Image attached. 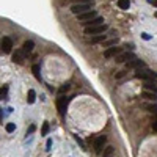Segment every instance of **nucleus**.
<instances>
[{"label": "nucleus", "instance_id": "28", "mask_svg": "<svg viewBox=\"0 0 157 157\" xmlns=\"http://www.w3.org/2000/svg\"><path fill=\"white\" fill-rule=\"evenodd\" d=\"M35 129H36V127H35V124H32V126L29 127V131H27V135H30V134H33V132H35Z\"/></svg>", "mask_w": 157, "mask_h": 157}, {"label": "nucleus", "instance_id": "17", "mask_svg": "<svg viewBox=\"0 0 157 157\" xmlns=\"http://www.w3.org/2000/svg\"><path fill=\"white\" fill-rule=\"evenodd\" d=\"M142 97L149 99V101H155V99H157V94H155V93H148V91H143V93H142Z\"/></svg>", "mask_w": 157, "mask_h": 157}, {"label": "nucleus", "instance_id": "21", "mask_svg": "<svg viewBox=\"0 0 157 157\" xmlns=\"http://www.w3.org/2000/svg\"><path fill=\"white\" fill-rule=\"evenodd\" d=\"M74 138H76V142L79 143V146L82 148V149H84V151H87V146H85V143H84V140H82V138H80L79 135H74Z\"/></svg>", "mask_w": 157, "mask_h": 157}, {"label": "nucleus", "instance_id": "12", "mask_svg": "<svg viewBox=\"0 0 157 157\" xmlns=\"http://www.w3.org/2000/svg\"><path fill=\"white\" fill-rule=\"evenodd\" d=\"M102 22H104V17L97 16L96 19L90 21V22H87V24H84V25H85V27H94V25H102Z\"/></svg>", "mask_w": 157, "mask_h": 157}, {"label": "nucleus", "instance_id": "4", "mask_svg": "<svg viewBox=\"0 0 157 157\" xmlns=\"http://www.w3.org/2000/svg\"><path fill=\"white\" fill-rule=\"evenodd\" d=\"M96 17H97L96 10H91V11H88V13H84V14L77 16V19H79V22H82V24H87V22H90V21L96 19Z\"/></svg>", "mask_w": 157, "mask_h": 157}, {"label": "nucleus", "instance_id": "25", "mask_svg": "<svg viewBox=\"0 0 157 157\" xmlns=\"http://www.w3.org/2000/svg\"><path fill=\"white\" fill-rule=\"evenodd\" d=\"M6 93H8V87L3 85V87H2V91H0V96H2V99H6Z\"/></svg>", "mask_w": 157, "mask_h": 157}, {"label": "nucleus", "instance_id": "8", "mask_svg": "<svg viewBox=\"0 0 157 157\" xmlns=\"http://www.w3.org/2000/svg\"><path fill=\"white\" fill-rule=\"evenodd\" d=\"M11 49H13V41L8 38V36L2 38V52H3V53H10Z\"/></svg>", "mask_w": 157, "mask_h": 157}, {"label": "nucleus", "instance_id": "20", "mask_svg": "<svg viewBox=\"0 0 157 157\" xmlns=\"http://www.w3.org/2000/svg\"><path fill=\"white\" fill-rule=\"evenodd\" d=\"M148 110H149L151 113H154V115H157V104H146L145 105Z\"/></svg>", "mask_w": 157, "mask_h": 157}, {"label": "nucleus", "instance_id": "27", "mask_svg": "<svg viewBox=\"0 0 157 157\" xmlns=\"http://www.w3.org/2000/svg\"><path fill=\"white\" fill-rule=\"evenodd\" d=\"M124 76H126V71H119V72L116 74V76H115V77H116V79H123Z\"/></svg>", "mask_w": 157, "mask_h": 157}, {"label": "nucleus", "instance_id": "26", "mask_svg": "<svg viewBox=\"0 0 157 157\" xmlns=\"http://www.w3.org/2000/svg\"><path fill=\"white\" fill-rule=\"evenodd\" d=\"M116 43H118V38H116V39H112V41H107V43H105V46H107V47H113V46H115Z\"/></svg>", "mask_w": 157, "mask_h": 157}, {"label": "nucleus", "instance_id": "33", "mask_svg": "<svg viewBox=\"0 0 157 157\" xmlns=\"http://www.w3.org/2000/svg\"><path fill=\"white\" fill-rule=\"evenodd\" d=\"M74 2H87V0H74Z\"/></svg>", "mask_w": 157, "mask_h": 157}, {"label": "nucleus", "instance_id": "18", "mask_svg": "<svg viewBox=\"0 0 157 157\" xmlns=\"http://www.w3.org/2000/svg\"><path fill=\"white\" fill-rule=\"evenodd\" d=\"M69 88H71V84H64V85L60 87L58 93H60V94H64V93H68V91H69Z\"/></svg>", "mask_w": 157, "mask_h": 157}, {"label": "nucleus", "instance_id": "30", "mask_svg": "<svg viewBox=\"0 0 157 157\" xmlns=\"http://www.w3.org/2000/svg\"><path fill=\"white\" fill-rule=\"evenodd\" d=\"M50 146H52V140L49 138V140H47V143H46V148H47V151L50 149Z\"/></svg>", "mask_w": 157, "mask_h": 157}, {"label": "nucleus", "instance_id": "32", "mask_svg": "<svg viewBox=\"0 0 157 157\" xmlns=\"http://www.w3.org/2000/svg\"><path fill=\"white\" fill-rule=\"evenodd\" d=\"M152 5H154V6H157V0H154V2H152Z\"/></svg>", "mask_w": 157, "mask_h": 157}, {"label": "nucleus", "instance_id": "1", "mask_svg": "<svg viewBox=\"0 0 157 157\" xmlns=\"http://www.w3.org/2000/svg\"><path fill=\"white\" fill-rule=\"evenodd\" d=\"M108 29L107 24H102V25H94V27H85V35H102L105 33V30Z\"/></svg>", "mask_w": 157, "mask_h": 157}, {"label": "nucleus", "instance_id": "7", "mask_svg": "<svg viewBox=\"0 0 157 157\" xmlns=\"http://www.w3.org/2000/svg\"><path fill=\"white\" fill-rule=\"evenodd\" d=\"M119 53H123V49H121V47H115V46H113V47H108V49L104 52V57H105V58H112V57L116 58Z\"/></svg>", "mask_w": 157, "mask_h": 157}, {"label": "nucleus", "instance_id": "29", "mask_svg": "<svg viewBox=\"0 0 157 157\" xmlns=\"http://www.w3.org/2000/svg\"><path fill=\"white\" fill-rule=\"evenodd\" d=\"M142 38H143V39H146V41H149V39H151V36L148 35V33H142Z\"/></svg>", "mask_w": 157, "mask_h": 157}, {"label": "nucleus", "instance_id": "24", "mask_svg": "<svg viewBox=\"0 0 157 157\" xmlns=\"http://www.w3.org/2000/svg\"><path fill=\"white\" fill-rule=\"evenodd\" d=\"M5 129H6V132H10V134H11V132H14V131H16V124H14V123H8V124L5 126Z\"/></svg>", "mask_w": 157, "mask_h": 157}, {"label": "nucleus", "instance_id": "15", "mask_svg": "<svg viewBox=\"0 0 157 157\" xmlns=\"http://www.w3.org/2000/svg\"><path fill=\"white\" fill-rule=\"evenodd\" d=\"M36 101V93H35V90H29V94H27V102L29 104H33Z\"/></svg>", "mask_w": 157, "mask_h": 157}, {"label": "nucleus", "instance_id": "16", "mask_svg": "<svg viewBox=\"0 0 157 157\" xmlns=\"http://www.w3.org/2000/svg\"><path fill=\"white\" fill-rule=\"evenodd\" d=\"M118 6L121 8V10H129L131 2H129V0H118Z\"/></svg>", "mask_w": 157, "mask_h": 157}, {"label": "nucleus", "instance_id": "34", "mask_svg": "<svg viewBox=\"0 0 157 157\" xmlns=\"http://www.w3.org/2000/svg\"><path fill=\"white\" fill-rule=\"evenodd\" d=\"M154 16H155V17H157V11H155V13H154Z\"/></svg>", "mask_w": 157, "mask_h": 157}, {"label": "nucleus", "instance_id": "2", "mask_svg": "<svg viewBox=\"0 0 157 157\" xmlns=\"http://www.w3.org/2000/svg\"><path fill=\"white\" fill-rule=\"evenodd\" d=\"M71 11H72L74 14L80 16V14H84V13L91 11V6H90L88 3H77V5H72V6H71Z\"/></svg>", "mask_w": 157, "mask_h": 157}, {"label": "nucleus", "instance_id": "9", "mask_svg": "<svg viewBox=\"0 0 157 157\" xmlns=\"http://www.w3.org/2000/svg\"><path fill=\"white\" fill-rule=\"evenodd\" d=\"M24 60H25V52H24L22 49H21V50H16V52L13 53V61H14V63L22 64Z\"/></svg>", "mask_w": 157, "mask_h": 157}, {"label": "nucleus", "instance_id": "31", "mask_svg": "<svg viewBox=\"0 0 157 157\" xmlns=\"http://www.w3.org/2000/svg\"><path fill=\"white\" fill-rule=\"evenodd\" d=\"M152 129H154V131H157V121H152Z\"/></svg>", "mask_w": 157, "mask_h": 157}, {"label": "nucleus", "instance_id": "5", "mask_svg": "<svg viewBox=\"0 0 157 157\" xmlns=\"http://www.w3.org/2000/svg\"><path fill=\"white\" fill-rule=\"evenodd\" d=\"M116 63H124V61H132L135 60V55L132 52H123V53H119L118 57L115 58Z\"/></svg>", "mask_w": 157, "mask_h": 157}, {"label": "nucleus", "instance_id": "22", "mask_svg": "<svg viewBox=\"0 0 157 157\" xmlns=\"http://www.w3.org/2000/svg\"><path fill=\"white\" fill-rule=\"evenodd\" d=\"M113 152H115L113 146H107V148H105V151H104V157H110Z\"/></svg>", "mask_w": 157, "mask_h": 157}, {"label": "nucleus", "instance_id": "13", "mask_svg": "<svg viewBox=\"0 0 157 157\" xmlns=\"http://www.w3.org/2000/svg\"><path fill=\"white\" fill-rule=\"evenodd\" d=\"M33 47H35V43H33V41H25V43H24L22 50H24V52H25V55H27V53H30V52L33 50Z\"/></svg>", "mask_w": 157, "mask_h": 157}, {"label": "nucleus", "instance_id": "3", "mask_svg": "<svg viewBox=\"0 0 157 157\" xmlns=\"http://www.w3.org/2000/svg\"><path fill=\"white\" fill-rule=\"evenodd\" d=\"M68 104H69V97H58L57 99V108H58V113L63 116L64 113H66V108H68Z\"/></svg>", "mask_w": 157, "mask_h": 157}, {"label": "nucleus", "instance_id": "11", "mask_svg": "<svg viewBox=\"0 0 157 157\" xmlns=\"http://www.w3.org/2000/svg\"><path fill=\"white\" fill-rule=\"evenodd\" d=\"M145 88L157 94V85H155V82H154V80H146V82H145Z\"/></svg>", "mask_w": 157, "mask_h": 157}, {"label": "nucleus", "instance_id": "10", "mask_svg": "<svg viewBox=\"0 0 157 157\" xmlns=\"http://www.w3.org/2000/svg\"><path fill=\"white\" fill-rule=\"evenodd\" d=\"M126 66H127V68H142V66H145V61L135 58V60H132V61H127Z\"/></svg>", "mask_w": 157, "mask_h": 157}, {"label": "nucleus", "instance_id": "6", "mask_svg": "<svg viewBox=\"0 0 157 157\" xmlns=\"http://www.w3.org/2000/svg\"><path fill=\"white\" fill-rule=\"evenodd\" d=\"M105 142H107V137H105V135H99L96 140H94V152L99 154L101 151H102V148H104Z\"/></svg>", "mask_w": 157, "mask_h": 157}, {"label": "nucleus", "instance_id": "23", "mask_svg": "<svg viewBox=\"0 0 157 157\" xmlns=\"http://www.w3.org/2000/svg\"><path fill=\"white\" fill-rule=\"evenodd\" d=\"M49 123H43V129H41V135H47L49 134Z\"/></svg>", "mask_w": 157, "mask_h": 157}, {"label": "nucleus", "instance_id": "14", "mask_svg": "<svg viewBox=\"0 0 157 157\" xmlns=\"http://www.w3.org/2000/svg\"><path fill=\"white\" fill-rule=\"evenodd\" d=\"M101 41H105V35H97V36H93L91 39H88V43H91V44H97Z\"/></svg>", "mask_w": 157, "mask_h": 157}, {"label": "nucleus", "instance_id": "19", "mask_svg": "<svg viewBox=\"0 0 157 157\" xmlns=\"http://www.w3.org/2000/svg\"><path fill=\"white\" fill-rule=\"evenodd\" d=\"M32 71H33V76L38 79V80H41V76H39V66H38V64H33Z\"/></svg>", "mask_w": 157, "mask_h": 157}]
</instances>
